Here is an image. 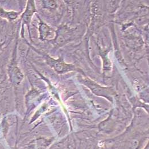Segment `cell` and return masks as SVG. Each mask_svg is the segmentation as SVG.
Listing matches in <instances>:
<instances>
[{"label":"cell","instance_id":"cell-2","mask_svg":"<svg viewBox=\"0 0 149 149\" xmlns=\"http://www.w3.org/2000/svg\"><path fill=\"white\" fill-rule=\"evenodd\" d=\"M3 45H4V43H0V52H1V51L2 50V46H3Z\"/></svg>","mask_w":149,"mask_h":149},{"label":"cell","instance_id":"cell-1","mask_svg":"<svg viewBox=\"0 0 149 149\" xmlns=\"http://www.w3.org/2000/svg\"><path fill=\"white\" fill-rule=\"evenodd\" d=\"M18 15L19 13L7 12L3 8H0V18L5 19L9 21L15 19Z\"/></svg>","mask_w":149,"mask_h":149}]
</instances>
